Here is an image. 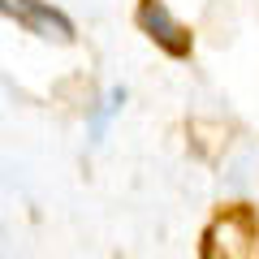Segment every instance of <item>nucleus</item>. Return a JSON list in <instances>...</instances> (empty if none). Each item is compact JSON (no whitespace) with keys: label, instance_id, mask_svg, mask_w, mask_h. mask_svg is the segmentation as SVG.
<instances>
[{"label":"nucleus","instance_id":"f03ea898","mask_svg":"<svg viewBox=\"0 0 259 259\" xmlns=\"http://www.w3.org/2000/svg\"><path fill=\"white\" fill-rule=\"evenodd\" d=\"M139 30L156 39L168 56H190V35L177 26V18L164 9V0H143L139 5Z\"/></svg>","mask_w":259,"mask_h":259},{"label":"nucleus","instance_id":"f257e3e1","mask_svg":"<svg viewBox=\"0 0 259 259\" xmlns=\"http://www.w3.org/2000/svg\"><path fill=\"white\" fill-rule=\"evenodd\" d=\"M0 13L13 18L22 30H30V35H39V39L74 44V35H78L74 22H69V13H61L52 0H0Z\"/></svg>","mask_w":259,"mask_h":259},{"label":"nucleus","instance_id":"7ed1b4c3","mask_svg":"<svg viewBox=\"0 0 259 259\" xmlns=\"http://www.w3.org/2000/svg\"><path fill=\"white\" fill-rule=\"evenodd\" d=\"M125 108V87H108L104 91V100L91 108V117H87V130H91V139H104L108 134V121L117 117V112Z\"/></svg>","mask_w":259,"mask_h":259}]
</instances>
